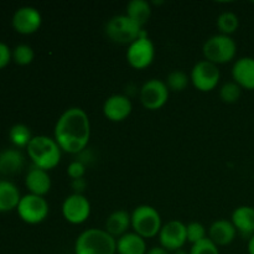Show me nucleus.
<instances>
[{
    "instance_id": "nucleus-21",
    "label": "nucleus",
    "mask_w": 254,
    "mask_h": 254,
    "mask_svg": "<svg viewBox=\"0 0 254 254\" xmlns=\"http://www.w3.org/2000/svg\"><path fill=\"white\" fill-rule=\"evenodd\" d=\"M24 164V155L16 149H6L0 153V174L1 175H15L20 173Z\"/></svg>"
},
{
    "instance_id": "nucleus-30",
    "label": "nucleus",
    "mask_w": 254,
    "mask_h": 254,
    "mask_svg": "<svg viewBox=\"0 0 254 254\" xmlns=\"http://www.w3.org/2000/svg\"><path fill=\"white\" fill-rule=\"evenodd\" d=\"M189 254H220V250H218L217 246L207 237L205 238V240L192 245Z\"/></svg>"
},
{
    "instance_id": "nucleus-14",
    "label": "nucleus",
    "mask_w": 254,
    "mask_h": 254,
    "mask_svg": "<svg viewBox=\"0 0 254 254\" xmlns=\"http://www.w3.org/2000/svg\"><path fill=\"white\" fill-rule=\"evenodd\" d=\"M133 111V104L129 97L124 94H113L103 104V114L111 122H123Z\"/></svg>"
},
{
    "instance_id": "nucleus-4",
    "label": "nucleus",
    "mask_w": 254,
    "mask_h": 254,
    "mask_svg": "<svg viewBox=\"0 0 254 254\" xmlns=\"http://www.w3.org/2000/svg\"><path fill=\"white\" fill-rule=\"evenodd\" d=\"M131 215V228L136 235L146 238H154L160 233L161 223L160 213L156 208L149 205H140L134 208Z\"/></svg>"
},
{
    "instance_id": "nucleus-28",
    "label": "nucleus",
    "mask_w": 254,
    "mask_h": 254,
    "mask_svg": "<svg viewBox=\"0 0 254 254\" xmlns=\"http://www.w3.org/2000/svg\"><path fill=\"white\" fill-rule=\"evenodd\" d=\"M34 50L29 46V45H19V46L15 47L14 52H12V59L16 62L17 64H21V66H26L30 64L34 61Z\"/></svg>"
},
{
    "instance_id": "nucleus-9",
    "label": "nucleus",
    "mask_w": 254,
    "mask_h": 254,
    "mask_svg": "<svg viewBox=\"0 0 254 254\" xmlns=\"http://www.w3.org/2000/svg\"><path fill=\"white\" fill-rule=\"evenodd\" d=\"M155 57L153 41L143 32L139 39L131 42L127 51V61L133 68L144 69L150 66Z\"/></svg>"
},
{
    "instance_id": "nucleus-1",
    "label": "nucleus",
    "mask_w": 254,
    "mask_h": 254,
    "mask_svg": "<svg viewBox=\"0 0 254 254\" xmlns=\"http://www.w3.org/2000/svg\"><path fill=\"white\" fill-rule=\"evenodd\" d=\"M55 140L62 151L78 154L86 149L91 138V122L78 107L66 109L55 126Z\"/></svg>"
},
{
    "instance_id": "nucleus-36",
    "label": "nucleus",
    "mask_w": 254,
    "mask_h": 254,
    "mask_svg": "<svg viewBox=\"0 0 254 254\" xmlns=\"http://www.w3.org/2000/svg\"><path fill=\"white\" fill-rule=\"evenodd\" d=\"M174 254H188V253H186L184 250H179L176 251V252H174Z\"/></svg>"
},
{
    "instance_id": "nucleus-17",
    "label": "nucleus",
    "mask_w": 254,
    "mask_h": 254,
    "mask_svg": "<svg viewBox=\"0 0 254 254\" xmlns=\"http://www.w3.org/2000/svg\"><path fill=\"white\" fill-rule=\"evenodd\" d=\"M237 230L233 223L227 220H218L208 228V238L216 246H228L235 241Z\"/></svg>"
},
{
    "instance_id": "nucleus-24",
    "label": "nucleus",
    "mask_w": 254,
    "mask_h": 254,
    "mask_svg": "<svg viewBox=\"0 0 254 254\" xmlns=\"http://www.w3.org/2000/svg\"><path fill=\"white\" fill-rule=\"evenodd\" d=\"M9 138L14 145L19 146V148H22V146L27 148V145H29L34 136L31 135V130L27 126H25V124H15L10 129Z\"/></svg>"
},
{
    "instance_id": "nucleus-22",
    "label": "nucleus",
    "mask_w": 254,
    "mask_h": 254,
    "mask_svg": "<svg viewBox=\"0 0 254 254\" xmlns=\"http://www.w3.org/2000/svg\"><path fill=\"white\" fill-rule=\"evenodd\" d=\"M20 200L19 189L10 181L0 180V211L7 212L17 208Z\"/></svg>"
},
{
    "instance_id": "nucleus-26",
    "label": "nucleus",
    "mask_w": 254,
    "mask_h": 254,
    "mask_svg": "<svg viewBox=\"0 0 254 254\" xmlns=\"http://www.w3.org/2000/svg\"><path fill=\"white\" fill-rule=\"evenodd\" d=\"M238 26H240V19L235 12L225 11L218 16L217 27L222 35L231 36V34L237 31Z\"/></svg>"
},
{
    "instance_id": "nucleus-16",
    "label": "nucleus",
    "mask_w": 254,
    "mask_h": 254,
    "mask_svg": "<svg viewBox=\"0 0 254 254\" xmlns=\"http://www.w3.org/2000/svg\"><path fill=\"white\" fill-rule=\"evenodd\" d=\"M26 188L29 189L30 193L36 196H42L44 197L49 191L51 190V178L46 170L32 166L27 173L26 179H25Z\"/></svg>"
},
{
    "instance_id": "nucleus-20",
    "label": "nucleus",
    "mask_w": 254,
    "mask_h": 254,
    "mask_svg": "<svg viewBox=\"0 0 254 254\" xmlns=\"http://www.w3.org/2000/svg\"><path fill=\"white\" fill-rule=\"evenodd\" d=\"M146 252L145 240L135 232H128L117 240L118 254H146Z\"/></svg>"
},
{
    "instance_id": "nucleus-5",
    "label": "nucleus",
    "mask_w": 254,
    "mask_h": 254,
    "mask_svg": "<svg viewBox=\"0 0 254 254\" xmlns=\"http://www.w3.org/2000/svg\"><path fill=\"white\" fill-rule=\"evenodd\" d=\"M203 56L207 61L215 64H222L231 62L237 52V45L235 40L228 35L217 34L206 40L202 47Z\"/></svg>"
},
{
    "instance_id": "nucleus-7",
    "label": "nucleus",
    "mask_w": 254,
    "mask_h": 254,
    "mask_svg": "<svg viewBox=\"0 0 254 254\" xmlns=\"http://www.w3.org/2000/svg\"><path fill=\"white\" fill-rule=\"evenodd\" d=\"M190 79L197 91L211 92L217 87L221 79V72L217 64L202 60L192 67Z\"/></svg>"
},
{
    "instance_id": "nucleus-12",
    "label": "nucleus",
    "mask_w": 254,
    "mask_h": 254,
    "mask_svg": "<svg viewBox=\"0 0 254 254\" xmlns=\"http://www.w3.org/2000/svg\"><path fill=\"white\" fill-rule=\"evenodd\" d=\"M159 242L161 247L165 248L169 252L183 250L185 243L188 242L186 225L176 220L163 225L159 233Z\"/></svg>"
},
{
    "instance_id": "nucleus-33",
    "label": "nucleus",
    "mask_w": 254,
    "mask_h": 254,
    "mask_svg": "<svg viewBox=\"0 0 254 254\" xmlns=\"http://www.w3.org/2000/svg\"><path fill=\"white\" fill-rule=\"evenodd\" d=\"M87 186V181L86 179H76V180H72L71 183V188L73 189V193H79V195H83V191L86 190Z\"/></svg>"
},
{
    "instance_id": "nucleus-3",
    "label": "nucleus",
    "mask_w": 254,
    "mask_h": 254,
    "mask_svg": "<svg viewBox=\"0 0 254 254\" xmlns=\"http://www.w3.org/2000/svg\"><path fill=\"white\" fill-rule=\"evenodd\" d=\"M117 240L106 230L89 228L77 237L74 254H116Z\"/></svg>"
},
{
    "instance_id": "nucleus-32",
    "label": "nucleus",
    "mask_w": 254,
    "mask_h": 254,
    "mask_svg": "<svg viewBox=\"0 0 254 254\" xmlns=\"http://www.w3.org/2000/svg\"><path fill=\"white\" fill-rule=\"evenodd\" d=\"M11 56L12 54L9 47H7V45L0 42V69L4 68L9 64L10 60H11Z\"/></svg>"
},
{
    "instance_id": "nucleus-11",
    "label": "nucleus",
    "mask_w": 254,
    "mask_h": 254,
    "mask_svg": "<svg viewBox=\"0 0 254 254\" xmlns=\"http://www.w3.org/2000/svg\"><path fill=\"white\" fill-rule=\"evenodd\" d=\"M91 215V203L84 195L72 193L62 203V216L71 225L86 222Z\"/></svg>"
},
{
    "instance_id": "nucleus-18",
    "label": "nucleus",
    "mask_w": 254,
    "mask_h": 254,
    "mask_svg": "<svg viewBox=\"0 0 254 254\" xmlns=\"http://www.w3.org/2000/svg\"><path fill=\"white\" fill-rule=\"evenodd\" d=\"M237 232L245 237H252L254 235V207L240 206L232 213V221Z\"/></svg>"
},
{
    "instance_id": "nucleus-8",
    "label": "nucleus",
    "mask_w": 254,
    "mask_h": 254,
    "mask_svg": "<svg viewBox=\"0 0 254 254\" xmlns=\"http://www.w3.org/2000/svg\"><path fill=\"white\" fill-rule=\"evenodd\" d=\"M17 213L24 222L37 225L46 220L49 216V203L42 196L29 193L20 200Z\"/></svg>"
},
{
    "instance_id": "nucleus-27",
    "label": "nucleus",
    "mask_w": 254,
    "mask_h": 254,
    "mask_svg": "<svg viewBox=\"0 0 254 254\" xmlns=\"http://www.w3.org/2000/svg\"><path fill=\"white\" fill-rule=\"evenodd\" d=\"M242 94V88L236 82H227L220 89V97L222 102L228 104L236 103Z\"/></svg>"
},
{
    "instance_id": "nucleus-35",
    "label": "nucleus",
    "mask_w": 254,
    "mask_h": 254,
    "mask_svg": "<svg viewBox=\"0 0 254 254\" xmlns=\"http://www.w3.org/2000/svg\"><path fill=\"white\" fill-rule=\"evenodd\" d=\"M247 250H248V253H250V254H254V235L252 236V237H250Z\"/></svg>"
},
{
    "instance_id": "nucleus-23",
    "label": "nucleus",
    "mask_w": 254,
    "mask_h": 254,
    "mask_svg": "<svg viewBox=\"0 0 254 254\" xmlns=\"http://www.w3.org/2000/svg\"><path fill=\"white\" fill-rule=\"evenodd\" d=\"M127 16L143 27L151 16V6L145 0H131L127 5Z\"/></svg>"
},
{
    "instance_id": "nucleus-34",
    "label": "nucleus",
    "mask_w": 254,
    "mask_h": 254,
    "mask_svg": "<svg viewBox=\"0 0 254 254\" xmlns=\"http://www.w3.org/2000/svg\"><path fill=\"white\" fill-rule=\"evenodd\" d=\"M146 254H170V252L169 251H166L165 248H163L161 246H156V247H153L150 248V250L146 252Z\"/></svg>"
},
{
    "instance_id": "nucleus-10",
    "label": "nucleus",
    "mask_w": 254,
    "mask_h": 254,
    "mask_svg": "<svg viewBox=\"0 0 254 254\" xmlns=\"http://www.w3.org/2000/svg\"><path fill=\"white\" fill-rule=\"evenodd\" d=\"M169 94L170 91L165 82L151 78L141 86L139 98L144 108L149 111H158L165 106L169 99Z\"/></svg>"
},
{
    "instance_id": "nucleus-29",
    "label": "nucleus",
    "mask_w": 254,
    "mask_h": 254,
    "mask_svg": "<svg viewBox=\"0 0 254 254\" xmlns=\"http://www.w3.org/2000/svg\"><path fill=\"white\" fill-rule=\"evenodd\" d=\"M186 233H188V242H190L191 245H195L207 238L205 226L200 222H190L186 225Z\"/></svg>"
},
{
    "instance_id": "nucleus-6",
    "label": "nucleus",
    "mask_w": 254,
    "mask_h": 254,
    "mask_svg": "<svg viewBox=\"0 0 254 254\" xmlns=\"http://www.w3.org/2000/svg\"><path fill=\"white\" fill-rule=\"evenodd\" d=\"M106 34L116 44L130 45L143 35V30L127 15H116L107 22Z\"/></svg>"
},
{
    "instance_id": "nucleus-25",
    "label": "nucleus",
    "mask_w": 254,
    "mask_h": 254,
    "mask_svg": "<svg viewBox=\"0 0 254 254\" xmlns=\"http://www.w3.org/2000/svg\"><path fill=\"white\" fill-rule=\"evenodd\" d=\"M190 76L181 69H175V71L170 72L166 77V86H168L169 91L173 92H183L188 88L189 83H190Z\"/></svg>"
},
{
    "instance_id": "nucleus-15",
    "label": "nucleus",
    "mask_w": 254,
    "mask_h": 254,
    "mask_svg": "<svg viewBox=\"0 0 254 254\" xmlns=\"http://www.w3.org/2000/svg\"><path fill=\"white\" fill-rule=\"evenodd\" d=\"M233 82L241 88L254 89V59L253 57H242L237 60L232 68Z\"/></svg>"
},
{
    "instance_id": "nucleus-19",
    "label": "nucleus",
    "mask_w": 254,
    "mask_h": 254,
    "mask_svg": "<svg viewBox=\"0 0 254 254\" xmlns=\"http://www.w3.org/2000/svg\"><path fill=\"white\" fill-rule=\"evenodd\" d=\"M131 226V215L126 210H117L108 216L106 221V231L112 237H122L128 233Z\"/></svg>"
},
{
    "instance_id": "nucleus-31",
    "label": "nucleus",
    "mask_w": 254,
    "mask_h": 254,
    "mask_svg": "<svg viewBox=\"0 0 254 254\" xmlns=\"http://www.w3.org/2000/svg\"><path fill=\"white\" fill-rule=\"evenodd\" d=\"M84 173H86V166H84V164L81 160L72 161L67 166V174H68V176L72 180L84 178Z\"/></svg>"
},
{
    "instance_id": "nucleus-2",
    "label": "nucleus",
    "mask_w": 254,
    "mask_h": 254,
    "mask_svg": "<svg viewBox=\"0 0 254 254\" xmlns=\"http://www.w3.org/2000/svg\"><path fill=\"white\" fill-rule=\"evenodd\" d=\"M26 149L34 166L42 170H52L61 160V148L55 138H50L47 135L34 136Z\"/></svg>"
},
{
    "instance_id": "nucleus-13",
    "label": "nucleus",
    "mask_w": 254,
    "mask_h": 254,
    "mask_svg": "<svg viewBox=\"0 0 254 254\" xmlns=\"http://www.w3.org/2000/svg\"><path fill=\"white\" fill-rule=\"evenodd\" d=\"M42 24L41 14L32 6H22L12 16V26L19 34L30 35L36 32Z\"/></svg>"
}]
</instances>
